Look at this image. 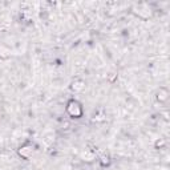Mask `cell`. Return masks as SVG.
I'll return each instance as SVG.
<instances>
[{
    "label": "cell",
    "mask_w": 170,
    "mask_h": 170,
    "mask_svg": "<svg viewBox=\"0 0 170 170\" xmlns=\"http://www.w3.org/2000/svg\"><path fill=\"white\" fill-rule=\"evenodd\" d=\"M67 112L71 117H75V118H78L82 114V108L80 105V102L76 100H71L67 104Z\"/></svg>",
    "instance_id": "6da1fadb"
},
{
    "label": "cell",
    "mask_w": 170,
    "mask_h": 170,
    "mask_svg": "<svg viewBox=\"0 0 170 170\" xmlns=\"http://www.w3.org/2000/svg\"><path fill=\"white\" fill-rule=\"evenodd\" d=\"M19 153L21 157H24V158H28L29 155H32V153H33V147H32L31 145H24L23 147H20V150H19Z\"/></svg>",
    "instance_id": "7a4b0ae2"
},
{
    "label": "cell",
    "mask_w": 170,
    "mask_h": 170,
    "mask_svg": "<svg viewBox=\"0 0 170 170\" xmlns=\"http://www.w3.org/2000/svg\"><path fill=\"white\" fill-rule=\"evenodd\" d=\"M168 96H169V92H168V90H166L165 88H161L160 92H158L157 99L160 100V101H166V100H168Z\"/></svg>",
    "instance_id": "3957f363"
},
{
    "label": "cell",
    "mask_w": 170,
    "mask_h": 170,
    "mask_svg": "<svg viewBox=\"0 0 170 170\" xmlns=\"http://www.w3.org/2000/svg\"><path fill=\"white\" fill-rule=\"evenodd\" d=\"M82 88H84V82H82V81L73 82V89H75V90H81Z\"/></svg>",
    "instance_id": "277c9868"
}]
</instances>
